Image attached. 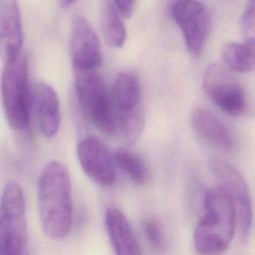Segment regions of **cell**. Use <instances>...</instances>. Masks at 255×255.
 Instances as JSON below:
<instances>
[{"label":"cell","mask_w":255,"mask_h":255,"mask_svg":"<svg viewBox=\"0 0 255 255\" xmlns=\"http://www.w3.org/2000/svg\"><path fill=\"white\" fill-rule=\"evenodd\" d=\"M23 43L22 17L19 3L15 0L0 1V47L4 62L20 56Z\"/></svg>","instance_id":"12"},{"label":"cell","mask_w":255,"mask_h":255,"mask_svg":"<svg viewBox=\"0 0 255 255\" xmlns=\"http://www.w3.org/2000/svg\"><path fill=\"white\" fill-rule=\"evenodd\" d=\"M100 26L106 42L113 47H122L127 38L123 17L113 1L102 2L100 9Z\"/></svg>","instance_id":"17"},{"label":"cell","mask_w":255,"mask_h":255,"mask_svg":"<svg viewBox=\"0 0 255 255\" xmlns=\"http://www.w3.org/2000/svg\"><path fill=\"white\" fill-rule=\"evenodd\" d=\"M38 211L41 227L53 240L66 238L72 227L73 201L70 174L58 160L48 161L37 183Z\"/></svg>","instance_id":"1"},{"label":"cell","mask_w":255,"mask_h":255,"mask_svg":"<svg viewBox=\"0 0 255 255\" xmlns=\"http://www.w3.org/2000/svg\"><path fill=\"white\" fill-rule=\"evenodd\" d=\"M79 104L86 119L101 132L117 131L111 91L97 70L74 71Z\"/></svg>","instance_id":"5"},{"label":"cell","mask_w":255,"mask_h":255,"mask_svg":"<svg viewBox=\"0 0 255 255\" xmlns=\"http://www.w3.org/2000/svg\"><path fill=\"white\" fill-rule=\"evenodd\" d=\"M71 58L74 71H92L102 64L103 54L99 37L91 23L82 15L73 19Z\"/></svg>","instance_id":"11"},{"label":"cell","mask_w":255,"mask_h":255,"mask_svg":"<svg viewBox=\"0 0 255 255\" xmlns=\"http://www.w3.org/2000/svg\"><path fill=\"white\" fill-rule=\"evenodd\" d=\"M239 25L244 41L255 44V1H249L245 5Z\"/></svg>","instance_id":"20"},{"label":"cell","mask_w":255,"mask_h":255,"mask_svg":"<svg viewBox=\"0 0 255 255\" xmlns=\"http://www.w3.org/2000/svg\"><path fill=\"white\" fill-rule=\"evenodd\" d=\"M142 230L147 242L153 249L157 251L166 249V235L160 221L154 217H147L142 222Z\"/></svg>","instance_id":"19"},{"label":"cell","mask_w":255,"mask_h":255,"mask_svg":"<svg viewBox=\"0 0 255 255\" xmlns=\"http://www.w3.org/2000/svg\"><path fill=\"white\" fill-rule=\"evenodd\" d=\"M209 170L227 196L232 201L236 214L239 232L247 237L253 221V208L247 183L241 173L229 162L219 157H211Z\"/></svg>","instance_id":"7"},{"label":"cell","mask_w":255,"mask_h":255,"mask_svg":"<svg viewBox=\"0 0 255 255\" xmlns=\"http://www.w3.org/2000/svg\"><path fill=\"white\" fill-rule=\"evenodd\" d=\"M202 88L225 114L239 117L245 113L247 100L243 87L225 66L218 63L208 65L203 72Z\"/></svg>","instance_id":"8"},{"label":"cell","mask_w":255,"mask_h":255,"mask_svg":"<svg viewBox=\"0 0 255 255\" xmlns=\"http://www.w3.org/2000/svg\"><path fill=\"white\" fill-rule=\"evenodd\" d=\"M170 14L179 27L190 54H201L210 30V15L200 1L181 0L172 2Z\"/></svg>","instance_id":"9"},{"label":"cell","mask_w":255,"mask_h":255,"mask_svg":"<svg viewBox=\"0 0 255 255\" xmlns=\"http://www.w3.org/2000/svg\"><path fill=\"white\" fill-rule=\"evenodd\" d=\"M224 66L237 73L255 70V44L249 42H226L220 50Z\"/></svg>","instance_id":"16"},{"label":"cell","mask_w":255,"mask_h":255,"mask_svg":"<svg viewBox=\"0 0 255 255\" xmlns=\"http://www.w3.org/2000/svg\"><path fill=\"white\" fill-rule=\"evenodd\" d=\"M111 95L117 131L128 141H134L144 126L141 86L137 76L128 71L119 73L114 80Z\"/></svg>","instance_id":"4"},{"label":"cell","mask_w":255,"mask_h":255,"mask_svg":"<svg viewBox=\"0 0 255 255\" xmlns=\"http://www.w3.org/2000/svg\"><path fill=\"white\" fill-rule=\"evenodd\" d=\"M105 225L115 255H141L137 238L122 210L109 207L105 213Z\"/></svg>","instance_id":"15"},{"label":"cell","mask_w":255,"mask_h":255,"mask_svg":"<svg viewBox=\"0 0 255 255\" xmlns=\"http://www.w3.org/2000/svg\"><path fill=\"white\" fill-rule=\"evenodd\" d=\"M191 124L199 137L207 144L222 150L234 147L235 139L231 129L209 110L200 107L194 109Z\"/></svg>","instance_id":"14"},{"label":"cell","mask_w":255,"mask_h":255,"mask_svg":"<svg viewBox=\"0 0 255 255\" xmlns=\"http://www.w3.org/2000/svg\"><path fill=\"white\" fill-rule=\"evenodd\" d=\"M77 156L84 172L102 186L112 185L117 177L115 159L107 145L98 137L89 135L77 146Z\"/></svg>","instance_id":"10"},{"label":"cell","mask_w":255,"mask_h":255,"mask_svg":"<svg viewBox=\"0 0 255 255\" xmlns=\"http://www.w3.org/2000/svg\"><path fill=\"white\" fill-rule=\"evenodd\" d=\"M74 3H75V1H73V0H62V1H60V4L63 7H68L70 5H73Z\"/></svg>","instance_id":"22"},{"label":"cell","mask_w":255,"mask_h":255,"mask_svg":"<svg viewBox=\"0 0 255 255\" xmlns=\"http://www.w3.org/2000/svg\"><path fill=\"white\" fill-rule=\"evenodd\" d=\"M1 102L8 125L17 130L27 128L30 123L32 93L28 62L23 53L3 66Z\"/></svg>","instance_id":"3"},{"label":"cell","mask_w":255,"mask_h":255,"mask_svg":"<svg viewBox=\"0 0 255 255\" xmlns=\"http://www.w3.org/2000/svg\"><path fill=\"white\" fill-rule=\"evenodd\" d=\"M27 239L24 193L17 182L8 181L0 202V255H24Z\"/></svg>","instance_id":"6"},{"label":"cell","mask_w":255,"mask_h":255,"mask_svg":"<svg viewBox=\"0 0 255 255\" xmlns=\"http://www.w3.org/2000/svg\"><path fill=\"white\" fill-rule=\"evenodd\" d=\"M114 159L121 170L134 183L144 184L148 180V167L136 153L126 147H119L114 152Z\"/></svg>","instance_id":"18"},{"label":"cell","mask_w":255,"mask_h":255,"mask_svg":"<svg viewBox=\"0 0 255 255\" xmlns=\"http://www.w3.org/2000/svg\"><path fill=\"white\" fill-rule=\"evenodd\" d=\"M32 103L41 132L46 137L55 136L62 120L60 101L56 91L45 82H36L32 91Z\"/></svg>","instance_id":"13"},{"label":"cell","mask_w":255,"mask_h":255,"mask_svg":"<svg viewBox=\"0 0 255 255\" xmlns=\"http://www.w3.org/2000/svg\"><path fill=\"white\" fill-rule=\"evenodd\" d=\"M113 3L123 18H129L134 11V5H135L134 1L116 0V1H113Z\"/></svg>","instance_id":"21"},{"label":"cell","mask_w":255,"mask_h":255,"mask_svg":"<svg viewBox=\"0 0 255 255\" xmlns=\"http://www.w3.org/2000/svg\"><path fill=\"white\" fill-rule=\"evenodd\" d=\"M237 214L227 194L219 187L206 190L203 198V215L193 232V245L200 255L224 252L230 245Z\"/></svg>","instance_id":"2"}]
</instances>
